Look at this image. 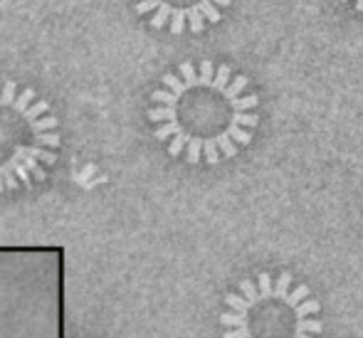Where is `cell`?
Wrapping results in <instances>:
<instances>
[{
    "label": "cell",
    "mask_w": 363,
    "mask_h": 338,
    "mask_svg": "<svg viewBox=\"0 0 363 338\" xmlns=\"http://www.w3.org/2000/svg\"><path fill=\"white\" fill-rule=\"evenodd\" d=\"M250 79L235 74L228 64L183 62L163 74L161 86L151 94L148 121L153 136L173 158L191 166L235 158L252 143L259 126V96Z\"/></svg>",
    "instance_id": "cell-1"
},
{
    "label": "cell",
    "mask_w": 363,
    "mask_h": 338,
    "mask_svg": "<svg viewBox=\"0 0 363 338\" xmlns=\"http://www.w3.org/2000/svg\"><path fill=\"white\" fill-rule=\"evenodd\" d=\"M223 338H321V304L291 271L242 279L225 296Z\"/></svg>",
    "instance_id": "cell-2"
},
{
    "label": "cell",
    "mask_w": 363,
    "mask_h": 338,
    "mask_svg": "<svg viewBox=\"0 0 363 338\" xmlns=\"http://www.w3.org/2000/svg\"><path fill=\"white\" fill-rule=\"evenodd\" d=\"M60 146V121L50 101L13 79L0 81V196L45 181Z\"/></svg>",
    "instance_id": "cell-3"
},
{
    "label": "cell",
    "mask_w": 363,
    "mask_h": 338,
    "mask_svg": "<svg viewBox=\"0 0 363 338\" xmlns=\"http://www.w3.org/2000/svg\"><path fill=\"white\" fill-rule=\"evenodd\" d=\"M233 0H134V8L148 25L171 35L203 33L223 18Z\"/></svg>",
    "instance_id": "cell-4"
},
{
    "label": "cell",
    "mask_w": 363,
    "mask_h": 338,
    "mask_svg": "<svg viewBox=\"0 0 363 338\" xmlns=\"http://www.w3.org/2000/svg\"><path fill=\"white\" fill-rule=\"evenodd\" d=\"M341 3H354V8L359 10V13H363V0H341Z\"/></svg>",
    "instance_id": "cell-5"
}]
</instances>
